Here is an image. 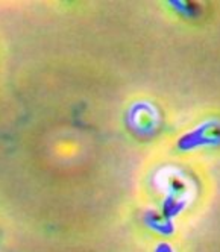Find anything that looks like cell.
<instances>
[{"label":"cell","instance_id":"6da1fadb","mask_svg":"<svg viewBox=\"0 0 220 252\" xmlns=\"http://www.w3.org/2000/svg\"><path fill=\"white\" fill-rule=\"evenodd\" d=\"M211 143V145H219L220 143V122H208L197 129L189 132L179 140L181 149H191L196 146H202Z\"/></svg>","mask_w":220,"mask_h":252},{"label":"cell","instance_id":"7a4b0ae2","mask_svg":"<svg viewBox=\"0 0 220 252\" xmlns=\"http://www.w3.org/2000/svg\"><path fill=\"white\" fill-rule=\"evenodd\" d=\"M157 252H172V249H170L167 245H161V246L157 249Z\"/></svg>","mask_w":220,"mask_h":252}]
</instances>
